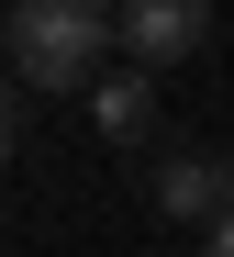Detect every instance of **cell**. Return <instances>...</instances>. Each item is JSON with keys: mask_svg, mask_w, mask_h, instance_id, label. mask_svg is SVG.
Instances as JSON below:
<instances>
[{"mask_svg": "<svg viewBox=\"0 0 234 257\" xmlns=\"http://www.w3.org/2000/svg\"><path fill=\"white\" fill-rule=\"evenodd\" d=\"M201 257H234V212H223V224H212V235H201Z\"/></svg>", "mask_w": 234, "mask_h": 257, "instance_id": "obj_5", "label": "cell"}, {"mask_svg": "<svg viewBox=\"0 0 234 257\" xmlns=\"http://www.w3.org/2000/svg\"><path fill=\"white\" fill-rule=\"evenodd\" d=\"M156 212L167 224H223L234 212V157H212V146H178V157H156Z\"/></svg>", "mask_w": 234, "mask_h": 257, "instance_id": "obj_3", "label": "cell"}, {"mask_svg": "<svg viewBox=\"0 0 234 257\" xmlns=\"http://www.w3.org/2000/svg\"><path fill=\"white\" fill-rule=\"evenodd\" d=\"M0 45H12V78H23V90H78V101H89V90L112 78L123 0H12Z\"/></svg>", "mask_w": 234, "mask_h": 257, "instance_id": "obj_1", "label": "cell"}, {"mask_svg": "<svg viewBox=\"0 0 234 257\" xmlns=\"http://www.w3.org/2000/svg\"><path fill=\"white\" fill-rule=\"evenodd\" d=\"M212 45V0H123V67H190Z\"/></svg>", "mask_w": 234, "mask_h": 257, "instance_id": "obj_2", "label": "cell"}, {"mask_svg": "<svg viewBox=\"0 0 234 257\" xmlns=\"http://www.w3.org/2000/svg\"><path fill=\"white\" fill-rule=\"evenodd\" d=\"M89 123H101L112 146H145V135H156V78H145V67H112L101 90H89Z\"/></svg>", "mask_w": 234, "mask_h": 257, "instance_id": "obj_4", "label": "cell"}]
</instances>
